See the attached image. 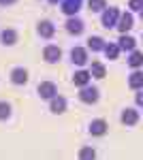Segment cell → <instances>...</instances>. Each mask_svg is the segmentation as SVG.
<instances>
[{
    "label": "cell",
    "instance_id": "obj_1",
    "mask_svg": "<svg viewBox=\"0 0 143 160\" xmlns=\"http://www.w3.org/2000/svg\"><path fill=\"white\" fill-rule=\"evenodd\" d=\"M98 98H100V92L94 86H84L79 90V100L85 105H94V102H98Z\"/></svg>",
    "mask_w": 143,
    "mask_h": 160
},
{
    "label": "cell",
    "instance_id": "obj_2",
    "mask_svg": "<svg viewBox=\"0 0 143 160\" xmlns=\"http://www.w3.org/2000/svg\"><path fill=\"white\" fill-rule=\"evenodd\" d=\"M120 15L122 13L115 9V7H111V9H105L103 11V17H100V24H103V28H115L118 26V19H120Z\"/></svg>",
    "mask_w": 143,
    "mask_h": 160
},
{
    "label": "cell",
    "instance_id": "obj_3",
    "mask_svg": "<svg viewBox=\"0 0 143 160\" xmlns=\"http://www.w3.org/2000/svg\"><path fill=\"white\" fill-rule=\"evenodd\" d=\"M36 92H38V96L45 100H51L54 96H58V86L54 83V81H41L38 88H36Z\"/></svg>",
    "mask_w": 143,
    "mask_h": 160
},
{
    "label": "cell",
    "instance_id": "obj_4",
    "mask_svg": "<svg viewBox=\"0 0 143 160\" xmlns=\"http://www.w3.org/2000/svg\"><path fill=\"white\" fill-rule=\"evenodd\" d=\"M43 60L47 64H58L62 60V49L58 45H45L43 47Z\"/></svg>",
    "mask_w": 143,
    "mask_h": 160
},
{
    "label": "cell",
    "instance_id": "obj_5",
    "mask_svg": "<svg viewBox=\"0 0 143 160\" xmlns=\"http://www.w3.org/2000/svg\"><path fill=\"white\" fill-rule=\"evenodd\" d=\"M81 7H84V0H62V2H60L62 13H64V15H69V17L77 15Z\"/></svg>",
    "mask_w": 143,
    "mask_h": 160
},
{
    "label": "cell",
    "instance_id": "obj_6",
    "mask_svg": "<svg viewBox=\"0 0 143 160\" xmlns=\"http://www.w3.org/2000/svg\"><path fill=\"white\" fill-rule=\"evenodd\" d=\"M36 32L41 34V38H54L56 26H54V22H49V19H41V22L36 24Z\"/></svg>",
    "mask_w": 143,
    "mask_h": 160
},
{
    "label": "cell",
    "instance_id": "obj_7",
    "mask_svg": "<svg viewBox=\"0 0 143 160\" xmlns=\"http://www.w3.org/2000/svg\"><path fill=\"white\" fill-rule=\"evenodd\" d=\"M28 79H30V75H28V71H26L24 66H15L11 71V81L15 86H26Z\"/></svg>",
    "mask_w": 143,
    "mask_h": 160
},
{
    "label": "cell",
    "instance_id": "obj_8",
    "mask_svg": "<svg viewBox=\"0 0 143 160\" xmlns=\"http://www.w3.org/2000/svg\"><path fill=\"white\" fill-rule=\"evenodd\" d=\"M66 107H69V102H66V98H64V96H60V94L49 100V111H51L54 115L64 113V111H66Z\"/></svg>",
    "mask_w": 143,
    "mask_h": 160
},
{
    "label": "cell",
    "instance_id": "obj_9",
    "mask_svg": "<svg viewBox=\"0 0 143 160\" xmlns=\"http://www.w3.org/2000/svg\"><path fill=\"white\" fill-rule=\"evenodd\" d=\"M84 28H85L84 19H79V17H75V15L66 19V32H69V34H75V37H77V34L84 32Z\"/></svg>",
    "mask_w": 143,
    "mask_h": 160
},
{
    "label": "cell",
    "instance_id": "obj_10",
    "mask_svg": "<svg viewBox=\"0 0 143 160\" xmlns=\"http://www.w3.org/2000/svg\"><path fill=\"white\" fill-rule=\"evenodd\" d=\"M90 135L92 137H103L105 132H107V122L103 120V118H96V120H92L90 122Z\"/></svg>",
    "mask_w": 143,
    "mask_h": 160
},
{
    "label": "cell",
    "instance_id": "obj_11",
    "mask_svg": "<svg viewBox=\"0 0 143 160\" xmlns=\"http://www.w3.org/2000/svg\"><path fill=\"white\" fill-rule=\"evenodd\" d=\"M120 120H122V124H124V126H135V124H139V111L128 107V109L122 111Z\"/></svg>",
    "mask_w": 143,
    "mask_h": 160
},
{
    "label": "cell",
    "instance_id": "obj_12",
    "mask_svg": "<svg viewBox=\"0 0 143 160\" xmlns=\"http://www.w3.org/2000/svg\"><path fill=\"white\" fill-rule=\"evenodd\" d=\"M71 62L77 66H84L88 62V49L85 47H73L71 49Z\"/></svg>",
    "mask_w": 143,
    "mask_h": 160
},
{
    "label": "cell",
    "instance_id": "obj_13",
    "mask_svg": "<svg viewBox=\"0 0 143 160\" xmlns=\"http://www.w3.org/2000/svg\"><path fill=\"white\" fill-rule=\"evenodd\" d=\"M132 26H135V19H132V15H130V13H122V15H120V19H118V26H115V28L120 30V34H126V32L130 30Z\"/></svg>",
    "mask_w": 143,
    "mask_h": 160
},
{
    "label": "cell",
    "instance_id": "obj_14",
    "mask_svg": "<svg viewBox=\"0 0 143 160\" xmlns=\"http://www.w3.org/2000/svg\"><path fill=\"white\" fill-rule=\"evenodd\" d=\"M17 30H13V28H7V30H2L0 32V43L2 45H7V47H11V45H15L17 43Z\"/></svg>",
    "mask_w": 143,
    "mask_h": 160
},
{
    "label": "cell",
    "instance_id": "obj_15",
    "mask_svg": "<svg viewBox=\"0 0 143 160\" xmlns=\"http://www.w3.org/2000/svg\"><path fill=\"white\" fill-rule=\"evenodd\" d=\"M90 79H92V75H90V71H84V68H79L77 73L73 75V83L77 88H84L90 83Z\"/></svg>",
    "mask_w": 143,
    "mask_h": 160
},
{
    "label": "cell",
    "instance_id": "obj_16",
    "mask_svg": "<svg viewBox=\"0 0 143 160\" xmlns=\"http://www.w3.org/2000/svg\"><path fill=\"white\" fill-rule=\"evenodd\" d=\"M118 45H120L122 51H132L137 47V38L130 37V34H122V37L118 38Z\"/></svg>",
    "mask_w": 143,
    "mask_h": 160
},
{
    "label": "cell",
    "instance_id": "obj_17",
    "mask_svg": "<svg viewBox=\"0 0 143 160\" xmlns=\"http://www.w3.org/2000/svg\"><path fill=\"white\" fill-rule=\"evenodd\" d=\"M128 86H130V90H141L143 88V73L141 71L135 68V73H130V77H128Z\"/></svg>",
    "mask_w": 143,
    "mask_h": 160
},
{
    "label": "cell",
    "instance_id": "obj_18",
    "mask_svg": "<svg viewBox=\"0 0 143 160\" xmlns=\"http://www.w3.org/2000/svg\"><path fill=\"white\" fill-rule=\"evenodd\" d=\"M90 75H92L94 79H105V75H107V68H105V64H103V62H92Z\"/></svg>",
    "mask_w": 143,
    "mask_h": 160
},
{
    "label": "cell",
    "instance_id": "obj_19",
    "mask_svg": "<svg viewBox=\"0 0 143 160\" xmlns=\"http://www.w3.org/2000/svg\"><path fill=\"white\" fill-rule=\"evenodd\" d=\"M103 51L107 53V58H109V60H118V58H120V51H122V49H120V45H118V43H107Z\"/></svg>",
    "mask_w": 143,
    "mask_h": 160
},
{
    "label": "cell",
    "instance_id": "obj_20",
    "mask_svg": "<svg viewBox=\"0 0 143 160\" xmlns=\"http://www.w3.org/2000/svg\"><path fill=\"white\" fill-rule=\"evenodd\" d=\"M141 64H143V53L137 51V49H132L130 56H128V66H130V68H139Z\"/></svg>",
    "mask_w": 143,
    "mask_h": 160
},
{
    "label": "cell",
    "instance_id": "obj_21",
    "mask_svg": "<svg viewBox=\"0 0 143 160\" xmlns=\"http://www.w3.org/2000/svg\"><path fill=\"white\" fill-rule=\"evenodd\" d=\"M105 45H107V43H105L100 37H90L88 38V49H92V51H103Z\"/></svg>",
    "mask_w": 143,
    "mask_h": 160
},
{
    "label": "cell",
    "instance_id": "obj_22",
    "mask_svg": "<svg viewBox=\"0 0 143 160\" xmlns=\"http://www.w3.org/2000/svg\"><path fill=\"white\" fill-rule=\"evenodd\" d=\"M77 158H79V160H96V149L90 148V145H85V148L79 149Z\"/></svg>",
    "mask_w": 143,
    "mask_h": 160
},
{
    "label": "cell",
    "instance_id": "obj_23",
    "mask_svg": "<svg viewBox=\"0 0 143 160\" xmlns=\"http://www.w3.org/2000/svg\"><path fill=\"white\" fill-rule=\"evenodd\" d=\"M105 7H107V0H88V9H90V13L105 11Z\"/></svg>",
    "mask_w": 143,
    "mask_h": 160
},
{
    "label": "cell",
    "instance_id": "obj_24",
    "mask_svg": "<svg viewBox=\"0 0 143 160\" xmlns=\"http://www.w3.org/2000/svg\"><path fill=\"white\" fill-rule=\"evenodd\" d=\"M11 102L7 100H0V120H9L11 118Z\"/></svg>",
    "mask_w": 143,
    "mask_h": 160
},
{
    "label": "cell",
    "instance_id": "obj_25",
    "mask_svg": "<svg viewBox=\"0 0 143 160\" xmlns=\"http://www.w3.org/2000/svg\"><path fill=\"white\" fill-rule=\"evenodd\" d=\"M128 9L130 11H143V0H128Z\"/></svg>",
    "mask_w": 143,
    "mask_h": 160
},
{
    "label": "cell",
    "instance_id": "obj_26",
    "mask_svg": "<svg viewBox=\"0 0 143 160\" xmlns=\"http://www.w3.org/2000/svg\"><path fill=\"white\" fill-rule=\"evenodd\" d=\"M135 102H137V107H143V88H141V90H137V94H135Z\"/></svg>",
    "mask_w": 143,
    "mask_h": 160
},
{
    "label": "cell",
    "instance_id": "obj_27",
    "mask_svg": "<svg viewBox=\"0 0 143 160\" xmlns=\"http://www.w3.org/2000/svg\"><path fill=\"white\" fill-rule=\"evenodd\" d=\"M13 2H17V0H0V4H4V7L7 4H13Z\"/></svg>",
    "mask_w": 143,
    "mask_h": 160
},
{
    "label": "cell",
    "instance_id": "obj_28",
    "mask_svg": "<svg viewBox=\"0 0 143 160\" xmlns=\"http://www.w3.org/2000/svg\"><path fill=\"white\" fill-rule=\"evenodd\" d=\"M58 2H62V0H49V4H58Z\"/></svg>",
    "mask_w": 143,
    "mask_h": 160
},
{
    "label": "cell",
    "instance_id": "obj_29",
    "mask_svg": "<svg viewBox=\"0 0 143 160\" xmlns=\"http://www.w3.org/2000/svg\"><path fill=\"white\" fill-rule=\"evenodd\" d=\"M141 19H143V11H141Z\"/></svg>",
    "mask_w": 143,
    "mask_h": 160
},
{
    "label": "cell",
    "instance_id": "obj_30",
    "mask_svg": "<svg viewBox=\"0 0 143 160\" xmlns=\"http://www.w3.org/2000/svg\"><path fill=\"white\" fill-rule=\"evenodd\" d=\"M141 38H143V34H141Z\"/></svg>",
    "mask_w": 143,
    "mask_h": 160
}]
</instances>
